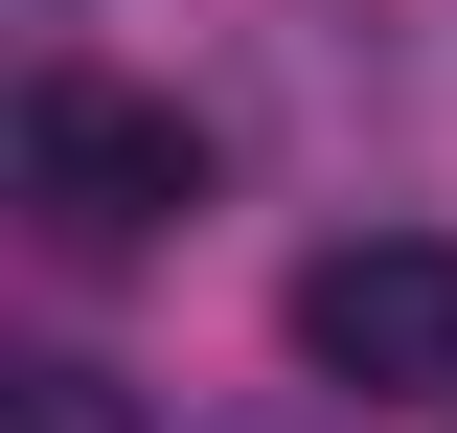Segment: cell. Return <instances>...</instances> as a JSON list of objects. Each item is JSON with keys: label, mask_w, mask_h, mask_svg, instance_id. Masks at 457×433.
Listing matches in <instances>:
<instances>
[{"label": "cell", "mask_w": 457, "mask_h": 433, "mask_svg": "<svg viewBox=\"0 0 457 433\" xmlns=\"http://www.w3.org/2000/svg\"><path fill=\"white\" fill-rule=\"evenodd\" d=\"M206 206V114L183 92H114V69H23V228L46 251H161V228Z\"/></svg>", "instance_id": "6da1fadb"}, {"label": "cell", "mask_w": 457, "mask_h": 433, "mask_svg": "<svg viewBox=\"0 0 457 433\" xmlns=\"http://www.w3.org/2000/svg\"><path fill=\"white\" fill-rule=\"evenodd\" d=\"M297 365L343 411H457V228H343L297 251Z\"/></svg>", "instance_id": "7a4b0ae2"}, {"label": "cell", "mask_w": 457, "mask_h": 433, "mask_svg": "<svg viewBox=\"0 0 457 433\" xmlns=\"http://www.w3.org/2000/svg\"><path fill=\"white\" fill-rule=\"evenodd\" d=\"M0 433H137L114 365H0Z\"/></svg>", "instance_id": "3957f363"}]
</instances>
